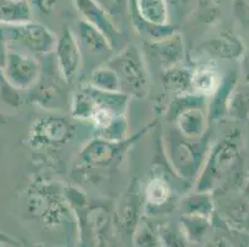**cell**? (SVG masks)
<instances>
[{
  "mask_svg": "<svg viewBox=\"0 0 249 247\" xmlns=\"http://www.w3.org/2000/svg\"><path fill=\"white\" fill-rule=\"evenodd\" d=\"M106 65L117 73L122 92L129 97L144 98L149 93V72L142 54L134 45H125Z\"/></svg>",
  "mask_w": 249,
  "mask_h": 247,
  "instance_id": "cell-5",
  "label": "cell"
},
{
  "mask_svg": "<svg viewBox=\"0 0 249 247\" xmlns=\"http://www.w3.org/2000/svg\"><path fill=\"white\" fill-rule=\"evenodd\" d=\"M192 71L182 66L162 69L161 84L165 92L171 95H182L192 93L191 88Z\"/></svg>",
  "mask_w": 249,
  "mask_h": 247,
  "instance_id": "cell-23",
  "label": "cell"
},
{
  "mask_svg": "<svg viewBox=\"0 0 249 247\" xmlns=\"http://www.w3.org/2000/svg\"><path fill=\"white\" fill-rule=\"evenodd\" d=\"M135 181L129 187L128 192L124 194L123 199L119 203L117 212L118 229L125 235L133 236L140 224V208H142V198Z\"/></svg>",
  "mask_w": 249,
  "mask_h": 247,
  "instance_id": "cell-16",
  "label": "cell"
},
{
  "mask_svg": "<svg viewBox=\"0 0 249 247\" xmlns=\"http://www.w3.org/2000/svg\"><path fill=\"white\" fill-rule=\"evenodd\" d=\"M0 247H6V246H1V245H0Z\"/></svg>",
  "mask_w": 249,
  "mask_h": 247,
  "instance_id": "cell-41",
  "label": "cell"
},
{
  "mask_svg": "<svg viewBox=\"0 0 249 247\" xmlns=\"http://www.w3.org/2000/svg\"><path fill=\"white\" fill-rule=\"evenodd\" d=\"M53 57L62 78L67 84H71L80 74L83 63L77 38L70 29L65 27L60 37H57Z\"/></svg>",
  "mask_w": 249,
  "mask_h": 247,
  "instance_id": "cell-11",
  "label": "cell"
},
{
  "mask_svg": "<svg viewBox=\"0 0 249 247\" xmlns=\"http://www.w3.org/2000/svg\"><path fill=\"white\" fill-rule=\"evenodd\" d=\"M139 16L153 25H167L169 9L165 0H137L134 4Z\"/></svg>",
  "mask_w": 249,
  "mask_h": 247,
  "instance_id": "cell-27",
  "label": "cell"
},
{
  "mask_svg": "<svg viewBox=\"0 0 249 247\" xmlns=\"http://www.w3.org/2000/svg\"><path fill=\"white\" fill-rule=\"evenodd\" d=\"M31 21V10L24 0H0V26Z\"/></svg>",
  "mask_w": 249,
  "mask_h": 247,
  "instance_id": "cell-26",
  "label": "cell"
},
{
  "mask_svg": "<svg viewBox=\"0 0 249 247\" xmlns=\"http://www.w3.org/2000/svg\"><path fill=\"white\" fill-rule=\"evenodd\" d=\"M216 213L222 220L232 228L249 234V201L241 192L213 196Z\"/></svg>",
  "mask_w": 249,
  "mask_h": 247,
  "instance_id": "cell-12",
  "label": "cell"
},
{
  "mask_svg": "<svg viewBox=\"0 0 249 247\" xmlns=\"http://www.w3.org/2000/svg\"><path fill=\"white\" fill-rule=\"evenodd\" d=\"M146 212L149 213H169L175 207L174 190L170 181L165 174H153L144 188Z\"/></svg>",
  "mask_w": 249,
  "mask_h": 247,
  "instance_id": "cell-14",
  "label": "cell"
},
{
  "mask_svg": "<svg viewBox=\"0 0 249 247\" xmlns=\"http://www.w3.org/2000/svg\"><path fill=\"white\" fill-rule=\"evenodd\" d=\"M181 229L191 246H198L213 230V219L181 215Z\"/></svg>",
  "mask_w": 249,
  "mask_h": 247,
  "instance_id": "cell-24",
  "label": "cell"
},
{
  "mask_svg": "<svg viewBox=\"0 0 249 247\" xmlns=\"http://www.w3.org/2000/svg\"><path fill=\"white\" fill-rule=\"evenodd\" d=\"M238 83L239 72L235 69H230L222 76L219 87L207 99V116L210 121H216L227 116L231 95Z\"/></svg>",
  "mask_w": 249,
  "mask_h": 247,
  "instance_id": "cell-17",
  "label": "cell"
},
{
  "mask_svg": "<svg viewBox=\"0 0 249 247\" xmlns=\"http://www.w3.org/2000/svg\"><path fill=\"white\" fill-rule=\"evenodd\" d=\"M205 53L210 57L223 58V60H234L241 58L244 51L241 41L232 36H222L219 38L208 41L207 44L202 46Z\"/></svg>",
  "mask_w": 249,
  "mask_h": 247,
  "instance_id": "cell-25",
  "label": "cell"
},
{
  "mask_svg": "<svg viewBox=\"0 0 249 247\" xmlns=\"http://www.w3.org/2000/svg\"><path fill=\"white\" fill-rule=\"evenodd\" d=\"M165 153L174 173L182 180L197 178L211 148V129L197 139L183 136L170 124L162 131Z\"/></svg>",
  "mask_w": 249,
  "mask_h": 247,
  "instance_id": "cell-3",
  "label": "cell"
},
{
  "mask_svg": "<svg viewBox=\"0 0 249 247\" xmlns=\"http://www.w3.org/2000/svg\"><path fill=\"white\" fill-rule=\"evenodd\" d=\"M80 46L81 53H82V63L87 56L90 58L103 57L109 60L110 52L113 47L108 40L98 29L89 24V22L81 20L77 24V33H74Z\"/></svg>",
  "mask_w": 249,
  "mask_h": 247,
  "instance_id": "cell-15",
  "label": "cell"
},
{
  "mask_svg": "<svg viewBox=\"0 0 249 247\" xmlns=\"http://www.w3.org/2000/svg\"><path fill=\"white\" fill-rule=\"evenodd\" d=\"M239 74L242 77V83H249V46L244 49L241 56V69Z\"/></svg>",
  "mask_w": 249,
  "mask_h": 247,
  "instance_id": "cell-34",
  "label": "cell"
},
{
  "mask_svg": "<svg viewBox=\"0 0 249 247\" xmlns=\"http://www.w3.org/2000/svg\"><path fill=\"white\" fill-rule=\"evenodd\" d=\"M160 241L165 247H191L183 234L181 225H175L173 223L162 224L158 228Z\"/></svg>",
  "mask_w": 249,
  "mask_h": 247,
  "instance_id": "cell-30",
  "label": "cell"
},
{
  "mask_svg": "<svg viewBox=\"0 0 249 247\" xmlns=\"http://www.w3.org/2000/svg\"><path fill=\"white\" fill-rule=\"evenodd\" d=\"M76 135V128L65 116L50 115L38 117L29 129V144L33 148L58 147L71 141Z\"/></svg>",
  "mask_w": 249,
  "mask_h": 247,
  "instance_id": "cell-8",
  "label": "cell"
},
{
  "mask_svg": "<svg viewBox=\"0 0 249 247\" xmlns=\"http://www.w3.org/2000/svg\"><path fill=\"white\" fill-rule=\"evenodd\" d=\"M241 193H242V196H243L244 198L249 201V172H248V174H247L246 182H244L243 187H242V189H241Z\"/></svg>",
  "mask_w": 249,
  "mask_h": 247,
  "instance_id": "cell-38",
  "label": "cell"
},
{
  "mask_svg": "<svg viewBox=\"0 0 249 247\" xmlns=\"http://www.w3.org/2000/svg\"><path fill=\"white\" fill-rule=\"evenodd\" d=\"M0 245L6 247H21V242L14 236L6 234L4 231H0Z\"/></svg>",
  "mask_w": 249,
  "mask_h": 247,
  "instance_id": "cell-36",
  "label": "cell"
},
{
  "mask_svg": "<svg viewBox=\"0 0 249 247\" xmlns=\"http://www.w3.org/2000/svg\"><path fill=\"white\" fill-rule=\"evenodd\" d=\"M21 90L17 89L6 79L3 69H0V105L10 109H18L22 105Z\"/></svg>",
  "mask_w": 249,
  "mask_h": 247,
  "instance_id": "cell-32",
  "label": "cell"
},
{
  "mask_svg": "<svg viewBox=\"0 0 249 247\" xmlns=\"http://www.w3.org/2000/svg\"><path fill=\"white\" fill-rule=\"evenodd\" d=\"M244 142H246V146L249 151V119L247 120V132L244 135Z\"/></svg>",
  "mask_w": 249,
  "mask_h": 247,
  "instance_id": "cell-39",
  "label": "cell"
},
{
  "mask_svg": "<svg viewBox=\"0 0 249 247\" xmlns=\"http://www.w3.org/2000/svg\"><path fill=\"white\" fill-rule=\"evenodd\" d=\"M57 3L58 0H35V4L38 8V10H41L44 14L51 13L56 8V4Z\"/></svg>",
  "mask_w": 249,
  "mask_h": 247,
  "instance_id": "cell-37",
  "label": "cell"
},
{
  "mask_svg": "<svg viewBox=\"0 0 249 247\" xmlns=\"http://www.w3.org/2000/svg\"><path fill=\"white\" fill-rule=\"evenodd\" d=\"M60 82H65V79L61 76L57 66L50 72L42 66L41 77L29 90V99L31 103L46 110H62L66 106L70 109L71 98L65 89L66 83L60 84Z\"/></svg>",
  "mask_w": 249,
  "mask_h": 247,
  "instance_id": "cell-9",
  "label": "cell"
},
{
  "mask_svg": "<svg viewBox=\"0 0 249 247\" xmlns=\"http://www.w3.org/2000/svg\"><path fill=\"white\" fill-rule=\"evenodd\" d=\"M77 9L83 15V20L98 29L109 40L113 49L122 44L121 31L109 14L94 0H74Z\"/></svg>",
  "mask_w": 249,
  "mask_h": 247,
  "instance_id": "cell-13",
  "label": "cell"
},
{
  "mask_svg": "<svg viewBox=\"0 0 249 247\" xmlns=\"http://www.w3.org/2000/svg\"><path fill=\"white\" fill-rule=\"evenodd\" d=\"M208 122L207 106H191L183 110L171 125L175 126L183 136L197 139L210 130Z\"/></svg>",
  "mask_w": 249,
  "mask_h": 247,
  "instance_id": "cell-19",
  "label": "cell"
},
{
  "mask_svg": "<svg viewBox=\"0 0 249 247\" xmlns=\"http://www.w3.org/2000/svg\"><path fill=\"white\" fill-rule=\"evenodd\" d=\"M130 97L122 92H104L90 84L78 88L70 100V113L73 119L89 120L101 135L125 119Z\"/></svg>",
  "mask_w": 249,
  "mask_h": 247,
  "instance_id": "cell-2",
  "label": "cell"
},
{
  "mask_svg": "<svg viewBox=\"0 0 249 247\" xmlns=\"http://www.w3.org/2000/svg\"><path fill=\"white\" fill-rule=\"evenodd\" d=\"M88 84L99 90H104V92H122L119 77L106 63L98 66V67H94L90 71Z\"/></svg>",
  "mask_w": 249,
  "mask_h": 247,
  "instance_id": "cell-28",
  "label": "cell"
},
{
  "mask_svg": "<svg viewBox=\"0 0 249 247\" xmlns=\"http://www.w3.org/2000/svg\"><path fill=\"white\" fill-rule=\"evenodd\" d=\"M8 44H6L5 36H4L3 27L0 26V69H3L5 66L6 57H8Z\"/></svg>",
  "mask_w": 249,
  "mask_h": 247,
  "instance_id": "cell-35",
  "label": "cell"
},
{
  "mask_svg": "<svg viewBox=\"0 0 249 247\" xmlns=\"http://www.w3.org/2000/svg\"><path fill=\"white\" fill-rule=\"evenodd\" d=\"M1 27L10 51L22 52L37 58L55 51L57 37L44 25L28 21Z\"/></svg>",
  "mask_w": 249,
  "mask_h": 247,
  "instance_id": "cell-6",
  "label": "cell"
},
{
  "mask_svg": "<svg viewBox=\"0 0 249 247\" xmlns=\"http://www.w3.org/2000/svg\"><path fill=\"white\" fill-rule=\"evenodd\" d=\"M213 217V234L203 247H249V234L232 228L217 215Z\"/></svg>",
  "mask_w": 249,
  "mask_h": 247,
  "instance_id": "cell-21",
  "label": "cell"
},
{
  "mask_svg": "<svg viewBox=\"0 0 249 247\" xmlns=\"http://www.w3.org/2000/svg\"><path fill=\"white\" fill-rule=\"evenodd\" d=\"M222 76L213 65L198 66L191 74L192 93L208 99L221 84Z\"/></svg>",
  "mask_w": 249,
  "mask_h": 247,
  "instance_id": "cell-22",
  "label": "cell"
},
{
  "mask_svg": "<svg viewBox=\"0 0 249 247\" xmlns=\"http://www.w3.org/2000/svg\"><path fill=\"white\" fill-rule=\"evenodd\" d=\"M244 147V133L241 129H232L222 136L210 148L195 190L213 196L241 192L249 172Z\"/></svg>",
  "mask_w": 249,
  "mask_h": 247,
  "instance_id": "cell-1",
  "label": "cell"
},
{
  "mask_svg": "<svg viewBox=\"0 0 249 247\" xmlns=\"http://www.w3.org/2000/svg\"><path fill=\"white\" fill-rule=\"evenodd\" d=\"M3 72L17 89L30 90L41 77L42 63L35 56L9 49Z\"/></svg>",
  "mask_w": 249,
  "mask_h": 247,
  "instance_id": "cell-10",
  "label": "cell"
},
{
  "mask_svg": "<svg viewBox=\"0 0 249 247\" xmlns=\"http://www.w3.org/2000/svg\"><path fill=\"white\" fill-rule=\"evenodd\" d=\"M94 1H97L104 10L107 11L112 19L117 16L118 14L123 13V8L125 6L124 0H94ZM113 21H114V19H113Z\"/></svg>",
  "mask_w": 249,
  "mask_h": 247,
  "instance_id": "cell-33",
  "label": "cell"
},
{
  "mask_svg": "<svg viewBox=\"0 0 249 247\" xmlns=\"http://www.w3.org/2000/svg\"><path fill=\"white\" fill-rule=\"evenodd\" d=\"M133 240H134L135 247H160L161 241H160L159 232L158 229H154L151 224L142 221L138 225L137 230L133 234Z\"/></svg>",
  "mask_w": 249,
  "mask_h": 247,
  "instance_id": "cell-31",
  "label": "cell"
},
{
  "mask_svg": "<svg viewBox=\"0 0 249 247\" xmlns=\"http://www.w3.org/2000/svg\"><path fill=\"white\" fill-rule=\"evenodd\" d=\"M178 208L181 215L186 216H201L213 219L216 215V203L213 194L207 192H198L183 197L178 203Z\"/></svg>",
  "mask_w": 249,
  "mask_h": 247,
  "instance_id": "cell-20",
  "label": "cell"
},
{
  "mask_svg": "<svg viewBox=\"0 0 249 247\" xmlns=\"http://www.w3.org/2000/svg\"><path fill=\"white\" fill-rule=\"evenodd\" d=\"M154 124L148 128L142 129L137 135L132 136L130 139H125L123 141H109V140L94 137L89 140L82 147L80 152L81 166L89 167V168H106L109 167L112 163L119 161V158L125 153L126 149L132 146L137 140H139L148 130H150Z\"/></svg>",
  "mask_w": 249,
  "mask_h": 247,
  "instance_id": "cell-7",
  "label": "cell"
},
{
  "mask_svg": "<svg viewBox=\"0 0 249 247\" xmlns=\"http://www.w3.org/2000/svg\"><path fill=\"white\" fill-rule=\"evenodd\" d=\"M0 122H1V116H0Z\"/></svg>",
  "mask_w": 249,
  "mask_h": 247,
  "instance_id": "cell-40",
  "label": "cell"
},
{
  "mask_svg": "<svg viewBox=\"0 0 249 247\" xmlns=\"http://www.w3.org/2000/svg\"><path fill=\"white\" fill-rule=\"evenodd\" d=\"M26 210L33 219H36L49 229L71 226L74 213L69 200L53 192L49 187H36L28 193Z\"/></svg>",
  "mask_w": 249,
  "mask_h": 247,
  "instance_id": "cell-4",
  "label": "cell"
},
{
  "mask_svg": "<svg viewBox=\"0 0 249 247\" xmlns=\"http://www.w3.org/2000/svg\"><path fill=\"white\" fill-rule=\"evenodd\" d=\"M146 45L153 57L161 65L162 69L180 66L185 58V46L180 33H174L161 41H148Z\"/></svg>",
  "mask_w": 249,
  "mask_h": 247,
  "instance_id": "cell-18",
  "label": "cell"
},
{
  "mask_svg": "<svg viewBox=\"0 0 249 247\" xmlns=\"http://www.w3.org/2000/svg\"><path fill=\"white\" fill-rule=\"evenodd\" d=\"M227 116L246 121L249 119V83H238L234 88L228 103Z\"/></svg>",
  "mask_w": 249,
  "mask_h": 247,
  "instance_id": "cell-29",
  "label": "cell"
}]
</instances>
